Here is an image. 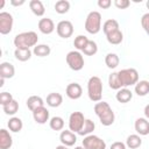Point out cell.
I'll return each mask as SVG.
<instances>
[{
    "instance_id": "39",
    "label": "cell",
    "mask_w": 149,
    "mask_h": 149,
    "mask_svg": "<svg viewBox=\"0 0 149 149\" xmlns=\"http://www.w3.org/2000/svg\"><path fill=\"white\" fill-rule=\"evenodd\" d=\"M114 5L119 9H126L130 6V1L129 0H114Z\"/></svg>"
},
{
    "instance_id": "29",
    "label": "cell",
    "mask_w": 149,
    "mask_h": 149,
    "mask_svg": "<svg viewBox=\"0 0 149 149\" xmlns=\"http://www.w3.org/2000/svg\"><path fill=\"white\" fill-rule=\"evenodd\" d=\"M14 56L17 61L20 62H26L28 59H30L31 57V51L30 49H15L14 51Z\"/></svg>"
},
{
    "instance_id": "16",
    "label": "cell",
    "mask_w": 149,
    "mask_h": 149,
    "mask_svg": "<svg viewBox=\"0 0 149 149\" xmlns=\"http://www.w3.org/2000/svg\"><path fill=\"white\" fill-rule=\"evenodd\" d=\"M15 74V68L9 62H3L0 64V78L9 79Z\"/></svg>"
},
{
    "instance_id": "6",
    "label": "cell",
    "mask_w": 149,
    "mask_h": 149,
    "mask_svg": "<svg viewBox=\"0 0 149 149\" xmlns=\"http://www.w3.org/2000/svg\"><path fill=\"white\" fill-rule=\"evenodd\" d=\"M65 59H66L69 68L73 71H79L84 68V57L78 50H73V51L68 52Z\"/></svg>"
},
{
    "instance_id": "28",
    "label": "cell",
    "mask_w": 149,
    "mask_h": 149,
    "mask_svg": "<svg viewBox=\"0 0 149 149\" xmlns=\"http://www.w3.org/2000/svg\"><path fill=\"white\" fill-rule=\"evenodd\" d=\"M94 128H95L94 122L92 120H90V119H86L85 122H84V125H83V127H81V129L78 132V134L81 135V136L91 135V133L94 130Z\"/></svg>"
},
{
    "instance_id": "32",
    "label": "cell",
    "mask_w": 149,
    "mask_h": 149,
    "mask_svg": "<svg viewBox=\"0 0 149 149\" xmlns=\"http://www.w3.org/2000/svg\"><path fill=\"white\" fill-rule=\"evenodd\" d=\"M70 9V2L68 0H58L55 3V10L58 14H65Z\"/></svg>"
},
{
    "instance_id": "10",
    "label": "cell",
    "mask_w": 149,
    "mask_h": 149,
    "mask_svg": "<svg viewBox=\"0 0 149 149\" xmlns=\"http://www.w3.org/2000/svg\"><path fill=\"white\" fill-rule=\"evenodd\" d=\"M56 31H57V34H58L59 37H62V38H69L73 34V24L70 21H68V20L59 21L58 24L56 26Z\"/></svg>"
},
{
    "instance_id": "30",
    "label": "cell",
    "mask_w": 149,
    "mask_h": 149,
    "mask_svg": "<svg viewBox=\"0 0 149 149\" xmlns=\"http://www.w3.org/2000/svg\"><path fill=\"white\" fill-rule=\"evenodd\" d=\"M105 63L107 65V68L109 69H115L119 63H120V59H119V56L116 54H113V52H109L106 55L105 57Z\"/></svg>"
},
{
    "instance_id": "45",
    "label": "cell",
    "mask_w": 149,
    "mask_h": 149,
    "mask_svg": "<svg viewBox=\"0 0 149 149\" xmlns=\"http://www.w3.org/2000/svg\"><path fill=\"white\" fill-rule=\"evenodd\" d=\"M3 81H5V79L3 78H0V87L3 86Z\"/></svg>"
},
{
    "instance_id": "21",
    "label": "cell",
    "mask_w": 149,
    "mask_h": 149,
    "mask_svg": "<svg viewBox=\"0 0 149 149\" xmlns=\"http://www.w3.org/2000/svg\"><path fill=\"white\" fill-rule=\"evenodd\" d=\"M29 7H30L31 12H33L36 16H43L44 13H45L44 5H43L42 1H40V0H30V1H29Z\"/></svg>"
},
{
    "instance_id": "17",
    "label": "cell",
    "mask_w": 149,
    "mask_h": 149,
    "mask_svg": "<svg viewBox=\"0 0 149 149\" xmlns=\"http://www.w3.org/2000/svg\"><path fill=\"white\" fill-rule=\"evenodd\" d=\"M13 144V139L8 130L1 129L0 130V149H9Z\"/></svg>"
},
{
    "instance_id": "2",
    "label": "cell",
    "mask_w": 149,
    "mask_h": 149,
    "mask_svg": "<svg viewBox=\"0 0 149 149\" xmlns=\"http://www.w3.org/2000/svg\"><path fill=\"white\" fill-rule=\"evenodd\" d=\"M38 36L35 31L20 33L14 37V45L16 49H29L30 47H36Z\"/></svg>"
},
{
    "instance_id": "43",
    "label": "cell",
    "mask_w": 149,
    "mask_h": 149,
    "mask_svg": "<svg viewBox=\"0 0 149 149\" xmlns=\"http://www.w3.org/2000/svg\"><path fill=\"white\" fill-rule=\"evenodd\" d=\"M144 115H146L147 119H149V104L144 107Z\"/></svg>"
},
{
    "instance_id": "40",
    "label": "cell",
    "mask_w": 149,
    "mask_h": 149,
    "mask_svg": "<svg viewBox=\"0 0 149 149\" xmlns=\"http://www.w3.org/2000/svg\"><path fill=\"white\" fill-rule=\"evenodd\" d=\"M112 5V1L111 0H99L98 1V6L102 9H108Z\"/></svg>"
},
{
    "instance_id": "35",
    "label": "cell",
    "mask_w": 149,
    "mask_h": 149,
    "mask_svg": "<svg viewBox=\"0 0 149 149\" xmlns=\"http://www.w3.org/2000/svg\"><path fill=\"white\" fill-rule=\"evenodd\" d=\"M49 126L52 130H62L64 128V120L61 116H54L50 119Z\"/></svg>"
},
{
    "instance_id": "38",
    "label": "cell",
    "mask_w": 149,
    "mask_h": 149,
    "mask_svg": "<svg viewBox=\"0 0 149 149\" xmlns=\"http://www.w3.org/2000/svg\"><path fill=\"white\" fill-rule=\"evenodd\" d=\"M141 24H142V28L144 29V31L149 35V13H146V14L142 15Z\"/></svg>"
},
{
    "instance_id": "25",
    "label": "cell",
    "mask_w": 149,
    "mask_h": 149,
    "mask_svg": "<svg viewBox=\"0 0 149 149\" xmlns=\"http://www.w3.org/2000/svg\"><path fill=\"white\" fill-rule=\"evenodd\" d=\"M7 125H8L9 130H10V132H13V133H19V132L22 129V127H23L22 120H21L20 118H16V116L10 118Z\"/></svg>"
},
{
    "instance_id": "44",
    "label": "cell",
    "mask_w": 149,
    "mask_h": 149,
    "mask_svg": "<svg viewBox=\"0 0 149 149\" xmlns=\"http://www.w3.org/2000/svg\"><path fill=\"white\" fill-rule=\"evenodd\" d=\"M55 149H69L68 147H65V146H63V144H61V146H57Z\"/></svg>"
},
{
    "instance_id": "47",
    "label": "cell",
    "mask_w": 149,
    "mask_h": 149,
    "mask_svg": "<svg viewBox=\"0 0 149 149\" xmlns=\"http://www.w3.org/2000/svg\"><path fill=\"white\" fill-rule=\"evenodd\" d=\"M146 6H147V8H148V9H149V0H148V1H147V3H146Z\"/></svg>"
},
{
    "instance_id": "15",
    "label": "cell",
    "mask_w": 149,
    "mask_h": 149,
    "mask_svg": "<svg viewBox=\"0 0 149 149\" xmlns=\"http://www.w3.org/2000/svg\"><path fill=\"white\" fill-rule=\"evenodd\" d=\"M134 128L137 134L146 136L149 134V121L146 118H139L134 123Z\"/></svg>"
},
{
    "instance_id": "3",
    "label": "cell",
    "mask_w": 149,
    "mask_h": 149,
    "mask_svg": "<svg viewBox=\"0 0 149 149\" xmlns=\"http://www.w3.org/2000/svg\"><path fill=\"white\" fill-rule=\"evenodd\" d=\"M87 94L91 101L99 102L102 98V81L99 77L93 76L87 81Z\"/></svg>"
},
{
    "instance_id": "23",
    "label": "cell",
    "mask_w": 149,
    "mask_h": 149,
    "mask_svg": "<svg viewBox=\"0 0 149 149\" xmlns=\"http://www.w3.org/2000/svg\"><path fill=\"white\" fill-rule=\"evenodd\" d=\"M135 93L139 97H144L149 93V81L148 80H140L135 85Z\"/></svg>"
},
{
    "instance_id": "26",
    "label": "cell",
    "mask_w": 149,
    "mask_h": 149,
    "mask_svg": "<svg viewBox=\"0 0 149 149\" xmlns=\"http://www.w3.org/2000/svg\"><path fill=\"white\" fill-rule=\"evenodd\" d=\"M141 144H142V140H141L140 135H137V134H132L126 140V146L130 149H136Z\"/></svg>"
},
{
    "instance_id": "1",
    "label": "cell",
    "mask_w": 149,
    "mask_h": 149,
    "mask_svg": "<svg viewBox=\"0 0 149 149\" xmlns=\"http://www.w3.org/2000/svg\"><path fill=\"white\" fill-rule=\"evenodd\" d=\"M94 113L97 114V116L99 118L100 122L102 126H111L113 125L114 120H115V115L113 109L111 108V106L108 105V102L106 101H99L94 105Z\"/></svg>"
},
{
    "instance_id": "36",
    "label": "cell",
    "mask_w": 149,
    "mask_h": 149,
    "mask_svg": "<svg viewBox=\"0 0 149 149\" xmlns=\"http://www.w3.org/2000/svg\"><path fill=\"white\" fill-rule=\"evenodd\" d=\"M97 51H98V45L94 41H91V40L87 42L86 47L83 50L84 55H86V56H93V55L97 54Z\"/></svg>"
},
{
    "instance_id": "42",
    "label": "cell",
    "mask_w": 149,
    "mask_h": 149,
    "mask_svg": "<svg viewBox=\"0 0 149 149\" xmlns=\"http://www.w3.org/2000/svg\"><path fill=\"white\" fill-rule=\"evenodd\" d=\"M26 1L24 0H20V1H16V0H12L10 1V3L13 5V6H21V5H23Z\"/></svg>"
},
{
    "instance_id": "5",
    "label": "cell",
    "mask_w": 149,
    "mask_h": 149,
    "mask_svg": "<svg viewBox=\"0 0 149 149\" xmlns=\"http://www.w3.org/2000/svg\"><path fill=\"white\" fill-rule=\"evenodd\" d=\"M118 74H119V79L121 81L122 87L136 85V83L139 81V72H137V70H135L133 68L122 69L118 72Z\"/></svg>"
},
{
    "instance_id": "7",
    "label": "cell",
    "mask_w": 149,
    "mask_h": 149,
    "mask_svg": "<svg viewBox=\"0 0 149 149\" xmlns=\"http://www.w3.org/2000/svg\"><path fill=\"white\" fill-rule=\"evenodd\" d=\"M85 120L86 119L81 112H72L69 118V129L73 133H78L81 129Z\"/></svg>"
},
{
    "instance_id": "34",
    "label": "cell",
    "mask_w": 149,
    "mask_h": 149,
    "mask_svg": "<svg viewBox=\"0 0 149 149\" xmlns=\"http://www.w3.org/2000/svg\"><path fill=\"white\" fill-rule=\"evenodd\" d=\"M2 109H3V112H5L7 115H14V114L19 111V102L14 99V100H12L9 104L2 106Z\"/></svg>"
},
{
    "instance_id": "24",
    "label": "cell",
    "mask_w": 149,
    "mask_h": 149,
    "mask_svg": "<svg viewBox=\"0 0 149 149\" xmlns=\"http://www.w3.org/2000/svg\"><path fill=\"white\" fill-rule=\"evenodd\" d=\"M106 38H107L108 43L116 45V44H120V43L122 42V40H123V34H122V31L119 29V30H115V31H113V33L106 35Z\"/></svg>"
},
{
    "instance_id": "11",
    "label": "cell",
    "mask_w": 149,
    "mask_h": 149,
    "mask_svg": "<svg viewBox=\"0 0 149 149\" xmlns=\"http://www.w3.org/2000/svg\"><path fill=\"white\" fill-rule=\"evenodd\" d=\"M65 93L66 95L72 99V100H77L81 97L83 94V88L81 86L78 84V83H71L66 86V90H65Z\"/></svg>"
},
{
    "instance_id": "20",
    "label": "cell",
    "mask_w": 149,
    "mask_h": 149,
    "mask_svg": "<svg viewBox=\"0 0 149 149\" xmlns=\"http://www.w3.org/2000/svg\"><path fill=\"white\" fill-rule=\"evenodd\" d=\"M44 106V101L41 97L38 95H31L27 99V107L33 112L40 107H43Z\"/></svg>"
},
{
    "instance_id": "19",
    "label": "cell",
    "mask_w": 149,
    "mask_h": 149,
    "mask_svg": "<svg viewBox=\"0 0 149 149\" xmlns=\"http://www.w3.org/2000/svg\"><path fill=\"white\" fill-rule=\"evenodd\" d=\"M63 102V97L61 93L52 92L47 95V105L50 107H58Z\"/></svg>"
},
{
    "instance_id": "18",
    "label": "cell",
    "mask_w": 149,
    "mask_h": 149,
    "mask_svg": "<svg viewBox=\"0 0 149 149\" xmlns=\"http://www.w3.org/2000/svg\"><path fill=\"white\" fill-rule=\"evenodd\" d=\"M115 98H116V100H118L119 102H121V104H127V102H129V101L132 100L133 93H132V91L128 90L127 87H123V88H120V90L116 92Z\"/></svg>"
},
{
    "instance_id": "12",
    "label": "cell",
    "mask_w": 149,
    "mask_h": 149,
    "mask_svg": "<svg viewBox=\"0 0 149 149\" xmlns=\"http://www.w3.org/2000/svg\"><path fill=\"white\" fill-rule=\"evenodd\" d=\"M59 141L65 147H72L77 142V136L70 129L69 130L65 129V130H62V133L59 135Z\"/></svg>"
},
{
    "instance_id": "27",
    "label": "cell",
    "mask_w": 149,
    "mask_h": 149,
    "mask_svg": "<svg viewBox=\"0 0 149 149\" xmlns=\"http://www.w3.org/2000/svg\"><path fill=\"white\" fill-rule=\"evenodd\" d=\"M33 52H34V55H36L38 57H47L50 55L51 49L48 44H37L36 47H34Z\"/></svg>"
},
{
    "instance_id": "41",
    "label": "cell",
    "mask_w": 149,
    "mask_h": 149,
    "mask_svg": "<svg viewBox=\"0 0 149 149\" xmlns=\"http://www.w3.org/2000/svg\"><path fill=\"white\" fill-rule=\"evenodd\" d=\"M126 143H123V142H114V143H112L111 144V148L109 149H126Z\"/></svg>"
},
{
    "instance_id": "14",
    "label": "cell",
    "mask_w": 149,
    "mask_h": 149,
    "mask_svg": "<svg viewBox=\"0 0 149 149\" xmlns=\"http://www.w3.org/2000/svg\"><path fill=\"white\" fill-rule=\"evenodd\" d=\"M33 118H34L36 123L43 125V123H45L49 120V111L44 106L40 107V108L33 111Z\"/></svg>"
},
{
    "instance_id": "22",
    "label": "cell",
    "mask_w": 149,
    "mask_h": 149,
    "mask_svg": "<svg viewBox=\"0 0 149 149\" xmlns=\"http://www.w3.org/2000/svg\"><path fill=\"white\" fill-rule=\"evenodd\" d=\"M120 27H119V22L114 19H109L107 21H105V23L102 24V31L105 33V35H108L115 30H119Z\"/></svg>"
},
{
    "instance_id": "13",
    "label": "cell",
    "mask_w": 149,
    "mask_h": 149,
    "mask_svg": "<svg viewBox=\"0 0 149 149\" xmlns=\"http://www.w3.org/2000/svg\"><path fill=\"white\" fill-rule=\"evenodd\" d=\"M38 29L42 34L49 35L55 30V23L49 17H43L38 21Z\"/></svg>"
},
{
    "instance_id": "4",
    "label": "cell",
    "mask_w": 149,
    "mask_h": 149,
    "mask_svg": "<svg viewBox=\"0 0 149 149\" xmlns=\"http://www.w3.org/2000/svg\"><path fill=\"white\" fill-rule=\"evenodd\" d=\"M101 29V14L97 10L90 12L85 20V30L88 34H98Z\"/></svg>"
},
{
    "instance_id": "8",
    "label": "cell",
    "mask_w": 149,
    "mask_h": 149,
    "mask_svg": "<svg viewBox=\"0 0 149 149\" xmlns=\"http://www.w3.org/2000/svg\"><path fill=\"white\" fill-rule=\"evenodd\" d=\"M83 147L85 149H106V143L97 135H87L83 140Z\"/></svg>"
},
{
    "instance_id": "37",
    "label": "cell",
    "mask_w": 149,
    "mask_h": 149,
    "mask_svg": "<svg viewBox=\"0 0 149 149\" xmlns=\"http://www.w3.org/2000/svg\"><path fill=\"white\" fill-rule=\"evenodd\" d=\"M12 100H14V99H13V95L10 93H8V92H1L0 93V104L2 106L9 104Z\"/></svg>"
},
{
    "instance_id": "31",
    "label": "cell",
    "mask_w": 149,
    "mask_h": 149,
    "mask_svg": "<svg viewBox=\"0 0 149 149\" xmlns=\"http://www.w3.org/2000/svg\"><path fill=\"white\" fill-rule=\"evenodd\" d=\"M108 85L112 90H120L122 87L121 85V81L119 79V74L118 72H112L109 76H108Z\"/></svg>"
},
{
    "instance_id": "9",
    "label": "cell",
    "mask_w": 149,
    "mask_h": 149,
    "mask_svg": "<svg viewBox=\"0 0 149 149\" xmlns=\"http://www.w3.org/2000/svg\"><path fill=\"white\" fill-rule=\"evenodd\" d=\"M13 29V16L8 12L0 13V33L2 35H7Z\"/></svg>"
},
{
    "instance_id": "33",
    "label": "cell",
    "mask_w": 149,
    "mask_h": 149,
    "mask_svg": "<svg viewBox=\"0 0 149 149\" xmlns=\"http://www.w3.org/2000/svg\"><path fill=\"white\" fill-rule=\"evenodd\" d=\"M88 41H90V40H88L85 35H78V36L74 38V41H73V45H74V48H76L78 51H83Z\"/></svg>"
},
{
    "instance_id": "46",
    "label": "cell",
    "mask_w": 149,
    "mask_h": 149,
    "mask_svg": "<svg viewBox=\"0 0 149 149\" xmlns=\"http://www.w3.org/2000/svg\"><path fill=\"white\" fill-rule=\"evenodd\" d=\"M74 149H85V148H84L83 146H78V147H76Z\"/></svg>"
}]
</instances>
